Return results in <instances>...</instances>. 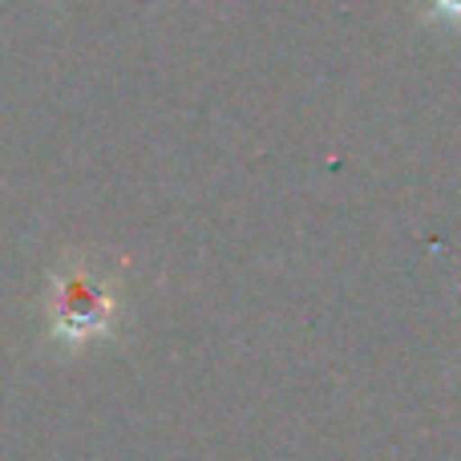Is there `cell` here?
Wrapping results in <instances>:
<instances>
[{"label":"cell","instance_id":"obj_2","mask_svg":"<svg viewBox=\"0 0 461 461\" xmlns=\"http://www.w3.org/2000/svg\"><path fill=\"white\" fill-rule=\"evenodd\" d=\"M438 5V13H446V16H461V0H433Z\"/></svg>","mask_w":461,"mask_h":461},{"label":"cell","instance_id":"obj_1","mask_svg":"<svg viewBox=\"0 0 461 461\" xmlns=\"http://www.w3.org/2000/svg\"><path fill=\"white\" fill-rule=\"evenodd\" d=\"M57 340H94L113 324V287L102 279L89 263H73L53 284V303H49Z\"/></svg>","mask_w":461,"mask_h":461}]
</instances>
